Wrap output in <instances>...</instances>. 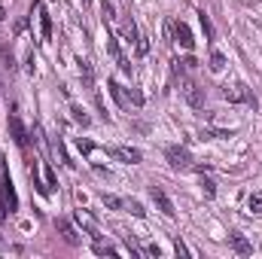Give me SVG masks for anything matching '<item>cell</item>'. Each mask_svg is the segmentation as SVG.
Masks as SVG:
<instances>
[{"mask_svg": "<svg viewBox=\"0 0 262 259\" xmlns=\"http://www.w3.org/2000/svg\"><path fill=\"white\" fill-rule=\"evenodd\" d=\"M0 210L3 213H15L18 210V198H15V189H12V177L0 159Z\"/></svg>", "mask_w": 262, "mask_h": 259, "instance_id": "1", "label": "cell"}, {"mask_svg": "<svg viewBox=\"0 0 262 259\" xmlns=\"http://www.w3.org/2000/svg\"><path fill=\"white\" fill-rule=\"evenodd\" d=\"M165 159H168V165L177 168V171H186V168L192 165V156H189L186 146H168V149H165Z\"/></svg>", "mask_w": 262, "mask_h": 259, "instance_id": "2", "label": "cell"}, {"mask_svg": "<svg viewBox=\"0 0 262 259\" xmlns=\"http://www.w3.org/2000/svg\"><path fill=\"white\" fill-rule=\"evenodd\" d=\"M180 95H183V101L189 104V107H204V92L198 89L192 79H180Z\"/></svg>", "mask_w": 262, "mask_h": 259, "instance_id": "3", "label": "cell"}, {"mask_svg": "<svg viewBox=\"0 0 262 259\" xmlns=\"http://www.w3.org/2000/svg\"><path fill=\"white\" fill-rule=\"evenodd\" d=\"M149 195H152V201L159 204V210H162L165 217H171V220L177 217V210H174V201L165 195V189H162V186H156V183H152V186H149Z\"/></svg>", "mask_w": 262, "mask_h": 259, "instance_id": "4", "label": "cell"}, {"mask_svg": "<svg viewBox=\"0 0 262 259\" xmlns=\"http://www.w3.org/2000/svg\"><path fill=\"white\" fill-rule=\"evenodd\" d=\"M171 34H174V40H180V46H183V49H192V46H195L192 31H189V25H186V21H174V25H171Z\"/></svg>", "mask_w": 262, "mask_h": 259, "instance_id": "5", "label": "cell"}, {"mask_svg": "<svg viewBox=\"0 0 262 259\" xmlns=\"http://www.w3.org/2000/svg\"><path fill=\"white\" fill-rule=\"evenodd\" d=\"M110 156L119 159V162H125V165H137L143 159L140 149H134V146H110Z\"/></svg>", "mask_w": 262, "mask_h": 259, "instance_id": "6", "label": "cell"}, {"mask_svg": "<svg viewBox=\"0 0 262 259\" xmlns=\"http://www.w3.org/2000/svg\"><path fill=\"white\" fill-rule=\"evenodd\" d=\"M107 52L116 58V64H119V70H125V73H131V61L122 55V49H119V43H116V37L113 34H107Z\"/></svg>", "mask_w": 262, "mask_h": 259, "instance_id": "7", "label": "cell"}, {"mask_svg": "<svg viewBox=\"0 0 262 259\" xmlns=\"http://www.w3.org/2000/svg\"><path fill=\"white\" fill-rule=\"evenodd\" d=\"M73 220L79 223V229H85V235H92V238H101V235H98V223L89 217V210H73Z\"/></svg>", "mask_w": 262, "mask_h": 259, "instance_id": "8", "label": "cell"}, {"mask_svg": "<svg viewBox=\"0 0 262 259\" xmlns=\"http://www.w3.org/2000/svg\"><path fill=\"white\" fill-rule=\"evenodd\" d=\"M9 134H12V140H15L18 146H25V143H28V128L21 125V119H18L15 113L9 116Z\"/></svg>", "mask_w": 262, "mask_h": 259, "instance_id": "9", "label": "cell"}, {"mask_svg": "<svg viewBox=\"0 0 262 259\" xmlns=\"http://www.w3.org/2000/svg\"><path fill=\"white\" fill-rule=\"evenodd\" d=\"M229 241H232L235 253H241V256H250V253H253V244H250L241 232H232V235H229Z\"/></svg>", "mask_w": 262, "mask_h": 259, "instance_id": "10", "label": "cell"}, {"mask_svg": "<svg viewBox=\"0 0 262 259\" xmlns=\"http://www.w3.org/2000/svg\"><path fill=\"white\" fill-rule=\"evenodd\" d=\"M107 85H110V95H113V101H116V104H119V107L125 110V107H128V98H125V92H122V85H119L116 79H110Z\"/></svg>", "mask_w": 262, "mask_h": 259, "instance_id": "11", "label": "cell"}, {"mask_svg": "<svg viewBox=\"0 0 262 259\" xmlns=\"http://www.w3.org/2000/svg\"><path fill=\"white\" fill-rule=\"evenodd\" d=\"M40 37L43 40H52V18L46 9H40Z\"/></svg>", "mask_w": 262, "mask_h": 259, "instance_id": "12", "label": "cell"}, {"mask_svg": "<svg viewBox=\"0 0 262 259\" xmlns=\"http://www.w3.org/2000/svg\"><path fill=\"white\" fill-rule=\"evenodd\" d=\"M79 76H82L85 89H95V73H92V64H89V61H82V58H79Z\"/></svg>", "mask_w": 262, "mask_h": 259, "instance_id": "13", "label": "cell"}, {"mask_svg": "<svg viewBox=\"0 0 262 259\" xmlns=\"http://www.w3.org/2000/svg\"><path fill=\"white\" fill-rule=\"evenodd\" d=\"M223 67H226V55H223L220 49H210V70H213V73H220Z\"/></svg>", "mask_w": 262, "mask_h": 259, "instance_id": "14", "label": "cell"}, {"mask_svg": "<svg viewBox=\"0 0 262 259\" xmlns=\"http://www.w3.org/2000/svg\"><path fill=\"white\" fill-rule=\"evenodd\" d=\"M95 253H98V256H116L119 250H116L113 244H104L101 238H95Z\"/></svg>", "mask_w": 262, "mask_h": 259, "instance_id": "15", "label": "cell"}, {"mask_svg": "<svg viewBox=\"0 0 262 259\" xmlns=\"http://www.w3.org/2000/svg\"><path fill=\"white\" fill-rule=\"evenodd\" d=\"M125 204H128L125 198H119V195H107V192H104V207H110V210H122Z\"/></svg>", "mask_w": 262, "mask_h": 259, "instance_id": "16", "label": "cell"}, {"mask_svg": "<svg viewBox=\"0 0 262 259\" xmlns=\"http://www.w3.org/2000/svg\"><path fill=\"white\" fill-rule=\"evenodd\" d=\"M58 229H61V235H64L67 244H79V238H76V232L70 229V223H67V220H58Z\"/></svg>", "mask_w": 262, "mask_h": 259, "instance_id": "17", "label": "cell"}, {"mask_svg": "<svg viewBox=\"0 0 262 259\" xmlns=\"http://www.w3.org/2000/svg\"><path fill=\"white\" fill-rule=\"evenodd\" d=\"M137 37H140V34H137V25H134V21H131V18H125V25H122V40H134V43H137Z\"/></svg>", "mask_w": 262, "mask_h": 259, "instance_id": "18", "label": "cell"}, {"mask_svg": "<svg viewBox=\"0 0 262 259\" xmlns=\"http://www.w3.org/2000/svg\"><path fill=\"white\" fill-rule=\"evenodd\" d=\"M28 174H31V183L37 186V192H40V195H49V186H43V183H40V177H37V165H28Z\"/></svg>", "mask_w": 262, "mask_h": 259, "instance_id": "19", "label": "cell"}, {"mask_svg": "<svg viewBox=\"0 0 262 259\" xmlns=\"http://www.w3.org/2000/svg\"><path fill=\"white\" fill-rule=\"evenodd\" d=\"M70 113H73V122H79V125H82V128H85V125H89V122H92V119H89V116H85V110H82V107H79V104H73V107H70Z\"/></svg>", "mask_w": 262, "mask_h": 259, "instance_id": "20", "label": "cell"}, {"mask_svg": "<svg viewBox=\"0 0 262 259\" xmlns=\"http://www.w3.org/2000/svg\"><path fill=\"white\" fill-rule=\"evenodd\" d=\"M134 52L143 58V55L149 52V37H143V34H140V37H137V43H134Z\"/></svg>", "mask_w": 262, "mask_h": 259, "instance_id": "21", "label": "cell"}, {"mask_svg": "<svg viewBox=\"0 0 262 259\" xmlns=\"http://www.w3.org/2000/svg\"><path fill=\"white\" fill-rule=\"evenodd\" d=\"M198 18H201V28H204V37H207V40H213V25H210V18H207L204 12H198Z\"/></svg>", "mask_w": 262, "mask_h": 259, "instance_id": "22", "label": "cell"}, {"mask_svg": "<svg viewBox=\"0 0 262 259\" xmlns=\"http://www.w3.org/2000/svg\"><path fill=\"white\" fill-rule=\"evenodd\" d=\"M46 186H49V192H52V189H58V177H55V171H52V168H46Z\"/></svg>", "mask_w": 262, "mask_h": 259, "instance_id": "23", "label": "cell"}, {"mask_svg": "<svg viewBox=\"0 0 262 259\" xmlns=\"http://www.w3.org/2000/svg\"><path fill=\"white\" fill-rule=\"evenodd\" d=\"M247 207H250L253 213H262V195H250V201H247Z\"/></svg>", "mask_w": 262, "mask_h": 259, "instance_id": "24", "label": "cell"}, {"mask_svg": "<svg viewBox=\"0 0 262 259\" xmlns=\"http://www.w3.org/2000/svg\"><path fill=\"white\" fill-rule=\"evenodd\" d=\"M125 207H128V210L134 213V217H137V220H143V217H146V210H143V204H137V201H131V204H125Z\"/></svg>", "mask_w": 262, "mask_h": 259, "instance_id": "25", "label": "cell"}, {"mask_svg": "<svg viewBox=\"0 0 262 259\" xmlns=\"http://www.w3.org/2000/svg\"><path fill=\"white\" fill-rule=\"evenodd\" d=\"M201 189H204V192L210 195V198L216 195V186H213V180H210V177H201Z\"/></svg>", "mask_w": 262, "mask_h": 259, "instance_id": "26", "label": "cell"}, {"mask_svg": "<svg viewBox=\"0 0 262 259\" xmlns=\"http://www.w3.org/2000/svg\"><path fill=\"white\" fill-rule=\"evenodd\" d=\"M76 146H79V153H92L95 149V143L92 140H82V137H76Z\"/></svg>", "mask_w": 262, "mask_h": 259, "instance_id": "27", "label": "cell"}, {"mask_svg": "<svg viewBox=\"0 0 262 259\" xmlns=\"http://www.w3.org/2000/svg\"><path fill=\"white\" fill-rule=\"evenodd\" d=\"M128 101H134V104L140 107V104H143V95H140L137 89H128Z\"/></svg>", "mask_w": 262, "mask_h": 259, "instance_id": "28", "label": "cell"}, {"mask_svg": "<svg viewBox=\"0 0 262 259\" xmlns=\"http://www.w3.org/2000/svg\"><path fill=\"white\" fill-rule=\"evenodd\" d=\"M174 250H177V256H189V250H186V244H183L180 238L174 241Z\"/></svg>", "mask_w": 262, "mask_h": 259, "instance_id": "29", "label": "cell"}, {"mask_svg": "<svg viewBox=\"0 0 262 259\" xmlns=\"http://www.w3.org/2000/svg\"><path fill=\"white\" fill-rule=\"evenodd\" d=\"M146 253H149V256H162V250H159V244H146Z\"/></svg>", "mask_w": 262, "mask_h": 259, "instance_id": "30", "label": "cell"}, {"mask_svg": "<svg viewBox=\"0 0 262 259\" xmlns=\"http://www.w3.org/2000/svg\"><path fill=\"white\" fill-rule=\"evenodd\" d=\"M3 15H6V12H3V6H0V21H3Z\"/></svg>", "mask_w": 262, "mask_h": 259, "instance_id": "31", "label": "cell"}]
</instances>
